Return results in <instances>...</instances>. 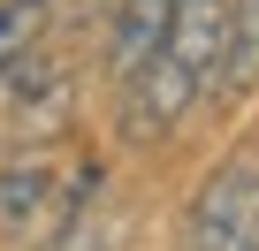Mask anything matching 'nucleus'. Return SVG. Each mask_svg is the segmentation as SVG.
<instances>
[{
	"label": "nucleus",
	"mask_w": 259,
	"mask_h": 251,
	"mask_svg": "<svg viewBox=\"0 0 259 251\" xmlns=\"http://www.w3.org/2000/svg\"><path fill=\"white\" fill-rule=\"evenodd\" d=\"M54 206H61V168H46L38 153L0 168V236H31L38 243L54 228Z\"/></svg>",
	"instance_id": "nucleus-4"
},
{
	"label": "nucleus",
	"mask_w": 259,
	"mask_h": 251,
	"mask_svg": "<svg viewBox=\"0 0 259 251\" xmlns=\"http://www.w3.org/2000/svg\"><path fill=\"white\" fill-rule=\"evenodd\" d=\"M183 251H259V160H229L206 175L183 221Z\"/></svg>",
	"instance_id": "nucleus-1"
},
{
	"label": "nucleus",
	"mask_w": 259,
	"mask_h": 251,
	"mask_svg": "<svg viewBox=\"0 0 259 251\" xmlns=\"http://www.w3.org/2000/svg\"><path fill=\"white\" fill-rule=\"evenodd\" d=\"M130 228H122V206L107 198V168L84 160L61 175V206H54V228L38 236V251H122Z\"/></svg>",
	"instance_id": "nucleus-3"
},
{
	"label": "nucleus",
	"mask_w": 259,
	"mask_h": 251,
	"mask_svg": "<svg viewBox=\"0 0 259 251\" xmlns=\"http://www.w3.org/2000/svg\"><path fill=\"white\" fill-rule=\"evenodd\" d=\"M259 84V0H229V61H221V91H251Z\"/></svg>",
	"instance_id": "nucleus-7"
},
{
	"label": "nucleus",
	"mask_w": 259,
	"mask_h": 251,
	"mask_svg": "<svg viewBox=\"0 0 259 251\" xmlns=\"http://www.w3.org/2000/svg\"><path fill=\"white\" fill-rule=\"evenodd\" d=\"M198 91H206V84H198L183 61H168V54L153 46L138 69H122V76H114V99H122L114 122H122V137H130V145H153V137H168L176 122L198 107Z\"/></svg>",
	"instance_id": "nucleus-2"
},
{
	"label": "nucleus",
	"mask_w": 259,
	"mask_h": 251,
	"mask_svg": "<svg viewBox=\"0 0 259 251\" xmlns=\"http://www.w3.org/2000/svg\"><path fill=\"white\" fill-rule=\"evenodd\" d=\"M176 8H183V0H122V8H114V31H107V69H114V76L138 69V61L168 38Z\"/></svg>",
	"instance_id": "nucleus-6"
},
{
	"label": "nucleus",
	"mask_w": 259,
	"mask_h": 251,
	"mask_svg": "<svg viewBox=\"0 0 259 251\" xmlns=\"http://www.w3.org/2000/svg\"><path fill=\"white\" fill-rule=\"evenodd\" d=\"M168 61H183L198 84H221V61H229V0H183L168 38H160Z\"/></svg>",
	"instance_id": "nucleus-5"
}]
</instances>
